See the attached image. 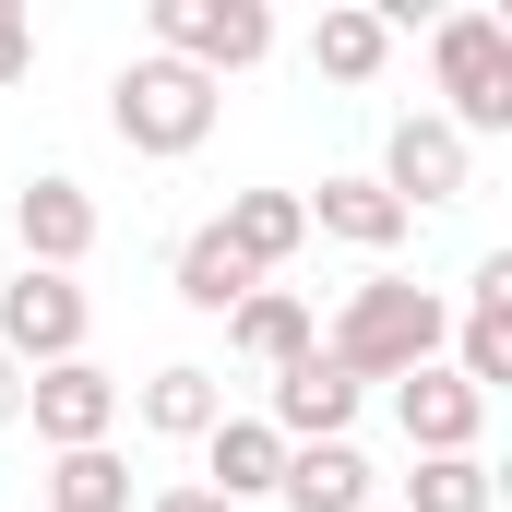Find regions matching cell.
<instances>
[{
  "label": "cell",
  "instance_id": "cell-25",
  "mask_svg": "<svg viewBox=\"0 0 512 512\" xmlns=\"http://www.w3.org/2000/svg\"><path fill=\"white\" fill-rule=\"evenodd\" d=\"M370 512H393V501H370Z\"/></svg>",
  "mask_w": 512,
  "mask_h": 512
},
{
  "label": "cell",
  "instance_id": "cell-17",
  "mask_svg": "<svg viewBox=\"0 0 512 512\" xmlns=\"http://www.w3.org/2000/svg\"><path fill=\"white\" fill-rule=\"evenodd\" d=\"M215 239L251 262V274H274V262H298V239H310V203H298V191H227Z\"/></svg>",
  "mask_w": 512,
  "mask_h": 512
},
{
  "label": "cell",
  "instance_id": "cell-12",
  "mask_svg": "<svg viewBox=\"0 0 512 512\" xmlns=\"http://www.w3.org/2000/svg\"><path fill=\"white\" fill-rule=\"evenodd\" d=\"M274 501H286V512H370V501H382V477H370L358 441H298L286 477H274Z\"/></svg>",
  "mask_w": 512,
  "mask_h": 512
},
{
  "label": "cell",
  "instance_id": "cell-3",
  "mask_svg": "<svg viewBox=\"0 0 512 512\" xmlns=\"http://www.w3.org/2000/svg\"><path fill=\"white\" fill-rule=\"evenodd\" d=\"M429 84H441L429 120H453L465 143L477 131H512V24L501 12H441L429 24Z\"/></svg>",
  "mask_w": 512,
  "mask_h": 512
},
{
  "label": "cell",
  "instance_id": "cell-10",
  "mask_svg": "<svg viewBox=\"0 0 512 512\" xmlns=\"http://www.w3.org/2000/svg\"><path fill=\"white\" fill-rule=\"evenodd\" d=\"M453 382L501 393L512 382V251H489L477 274H465V322H453V358H441Z\"/></svg>",
  "mask_w": 512,
  "mask_h": 512
},
{
  "label": "cell",
  "instance_id": "cell-15",
  "mask_svg": "<svg viewBox=\"0 0 512 512\" xmlns=\"http://www.w3.org/2000/svg\"><path fill=\"white\" fill-rule=\"evenodd\" d=\"M227 346H239L251 370H298V358L322 346V322H310V298H286V286H251V298L227 310Z\"/></svg>",
  "mask_w": 512,
  "mask_h": 512
},
{
  "label": "cell",
  "instance_id": "cell-11",
  "mask_svg": "<svg viewBox=\"0 0 512 512\" xmlns=\"http://www.w3.org/2000/svg\"><path fill=\"white\" fill-rule=\"evenodd\" d=\"M262 429H274L286 453H298V441H346V429H358V382H346V370L310 346L298 370H274V405H262Z\"/></svg>",
  "mask_w": 512,
  "mask_h": 512
},
{
  "label": "cell",
  "instance_id": "cell-5",
  "mask_svg": "<svg viewBox=\"0 0 512 512\" xmlns=\"http://www.w3.org/2000/svg\"><path fill=\"white\" fill-rule=\"evenodd\" d=\"M84 334H96V298L72 286V274H0V358L12 370H60V358H84Z\"/></svg>",
  "mask_w": 512,
  "mask_h": 512
},
{
  "label": "cell",
  "instance_id": "cell-22",
  "mask_svg": "<svg viewBox=\"0 0 512 512\" xmlns=\"http://www.w3.org/2000/svg\"><path fill=\"white\" fill-rule=\"evenodd\" d=\"M36 72V24H24V0H0V96Z\"/></svg>",
  "mask_w": 512,
  "mask_h": 512
},
{
  "label": "cell",
  "instance_id": "cell-6",
  "mask_svg": "<svg viewBox=\"0 0 512 512\" xmlns=\"http://www.w3.org/2000/svg\"><path fill=\"white\" fill-rule=\"evenodd\" d=\"M370 179H382V191L405 203V215H429V203H465V179H477V143H465L453 120H429V108H405Z\"/></svg>",
  "mask_w": 512,
  "mask_h": 512
},
{
  "label": "cell",
  "instance_id": "cell-23",
  "mask_svg": "<svg viewBox=\"0 0 512 512\" xmlns=\"http://www.w3.org/2000/svg\"><path fill=\"white\" fill-rule=\"evenodd\" d=\"M143 512H227V501H215V489H191V477H179V489H155V501H143Z\"/></svg>",
  "mask_w": 512,
  "mask_h": 512
},
{
  "label": "cell",
  "instance_id": "cell-7",
  "mask_svg": "<svg viewBox=\"0 0 512 512\" xmlns=\"http://www.w3.org/2000/svg\"><path fill=\"white\" fill-rule=\"evenodd\" d=\"M24 417H36V441H48V453H96V441L120 429V370H96V358L24 370Z\"/></svg>",
  "mask_w": 512,
  "mask_h": 512
},
{
  "label": "cell",
  "instance_id": "cell-14",
  "mask_svg": "<svg viewBox=\"0 0 512 512\" xmlns=\"http://www.w3.org/2000/svg\"><path fill=\"white\" fill-rule=\"evenodd\" d=\"M298 203H310V227H322V239H346V251H370V262L405 251V227H417L382 179H322V191H298Z\"/></svg>",
  "mask_w": 512,
  "mask_h": 512
},
{
  "label": "cell",
  "instance_id": "cell-9",
  "mask_svg": "<svg viewBox=\"0 0 512 512\" xmlns=\"http://www.w3.org/2000/svg\"><path fill=\"white\" fill-rule=\"evenodd\" d=\"M393 429H405V453H477V441H489V393L453 382V370L429 358V370L393 382Z\"/></svg>",
  "mask_w": 512,
  "mask_h": 512
},
{
  "label": "cell",
  "instance_id": "cell-16",
  "mask_svg": "<svg viewBox=\"0 0 512 512\" xmlns=\"http://www.w3.org/2000/svg\"><path fill=\"white\" fill-rule=\"evenodd\" d=\"M120 405L155 429V441H203V429L227 417V382H215V370H191V358H167V370H143V393H120Z\"/></svg>",
  "mask_w": 512,
  "mask_h": 512
},
{
  "label": "cell",
  "instance_id": "cell-2",
  "mask_svg": "<svg viewBox=\"0 0 512 512\" xmlns=\"http://www.w3.org/2000/svg\"><path fill=\"white\" fill-rule=\"evenodd\" d=\"M215 108H227V84H203V72H179V60H120V84H108V131H120L131 155H155V167H179V155H203L215 143Z\"/></svg>",
  "mask_w": 512,
  "mask_h": 512
},
{
  "label": "cell",
  "instance_id": "cell-8",
  "mask_svg": "<svg viewBox=\"0 0 512 512\" xmlns=\"http://www.w3.org/2000/svg\"><path fill=\"white\" fill-rule=\"evenodd\" d=\"M96 227H108V215H96V191H84V179H60V167L12 191V239H24V262H36V274H84Z\"/></svg>",
  "mask_w": 512,
  "mask_h": 512
},
{
  "label": "cell",
  "instance_id": "cell-20",
  "mask_svg": "<svg viewBox=\"0 0 512 512\" xmlns=\"http://www.w3.org/2000/svg\"><path fill=\"white\" fill-rule=\"evenodd\" d=\"M489 501H501L489 453H417V477H405V501H393V512H489Z\"/></svg>",
  "mask_w": 512,
  "mask_h": 512
},
{
  "label": "cell",
  "instance_id": "cell-19",
  "mask_svg": "<svg viewBox=\"0 0 512 512\" xmlns=\"http://www.w3.org/2000/svg\"><path fill=\"white\" fill-rule=\"evenodd\" d=\"M167 286H179V298H191V310H215V322H227V310H239V298H251L262 274L239 251H227V239H215V227H191V239H179V262H167Z\"/></svg>",
  "mask_w": 512,
  "mask_h": 512
},
{
  "label": "cell",
  "instance_id": "cell-21",
  "mask_svg": "<svg viewBox=\"0 0 512 512\" xmlns=\"http://www.w3.org/2000/svg\"><path fill=\"white\" fill-rule=\"evenodd\" d=\"M48 512H131V465L96 441V453H48Z\"/></svg>",
  "mask_w": 512,
  "mask_h": 512
},
{
  "label": "cell",
  "instance_id": "cell-18",
  "mask_svg": "<svg viewBox=\"0 0 512 512\" xmlns=\"http://www.w3.org/2000/svg\"><path fill=\"white\" fill-rule=\"evenodd\" d=\"M382 60H393V24L370 0H334V12L310 24V72H322V84H382Z\"/></svg>",
  "mask_w": 512,
  "mask_h": 512
},
{
  "label": "cell",
  "instance_id": "cell-1",
  "mask_svg": "<svg viewBox=\"0 0 512 512\" xmlns=\"http://www.w3.org/2000/svg\"><path fill=\"white\" fill-rule=\"evenodd\" d=\"M453 346V298L441 286H405V274H370V286H346V310H334V334H322V358L346 370V382H405V370H429Z\"/></svg>",
  "mask_w": 512,
  "mask_h": 512
},
{
  "label": "cell",
  "instance_id": "cell-4",
  "mask_svg": "<svg viewBox=\"0 0 512 512\" xmlns=\"http://www.w3.org/2000/svg\"><path fill=\"white\" fill-rule=\"evenodd\" d=\"M143 24H155V60H179V72H203V84L274 60V12H262V0H155Z\"/></svg>",
  "mask_w": 512,
  "mask_h": 512
},
{
  "label": "cell",
  "instance_id": "cell-13",
  "mask_svg": "<svg viewBox=\"0 0 512 512\" xmlns=\"http://www.w3.org/2000/svg\"><path fill=\"white\" fill-rule=\"evenodd\" d=\"M274 477H286V441H274L262 417H215V429H203V477H191V489H215V501L239 512V501H274Z\"/></svg>",
  "mask_w": 512,
  "mask_h": 512
},
{
  "label": "cell",
  "instance_id": "cell-24",
  "mask_svg": "<svg viewBox=\"0 0 512 512\" xmlns=\"http://www.w3.org/2000/svg\"><path fill=\"white\" fill-rule=\"evenodd\" d=\"M12 417H24V370L0 358V429H12Z\"/></svg>",
  "mask_w": 512,
  "mask_h": 512
}]
</instances>
